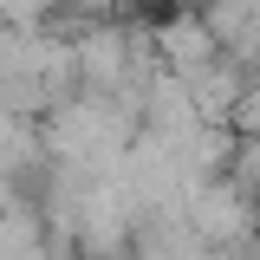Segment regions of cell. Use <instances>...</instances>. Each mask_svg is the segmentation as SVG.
<instances>
[{"instance_id":"obj_1","label":"cell","mask_w":260,"mask_h":260,"mask_svg":"<svg viewBox=\"0 0 260 260\" xmlns=\"http://www.w3.org/2000/svg\"><path fill=\"white\" fill-rule=\"evenodd\" d=\"M156 39H162V65L169 72H195V65L221 59V39L208 32V20H169Z\"/></svg>"},{"instance_id":"obj_2","label":"cell","mask_w":260,"mask_h":260,"mask_svg":"<svg viewBox=\"0 0 260 260\" xmlns=\"http://www.w3.org/2000/svg\"><path fill=\"white\" fill-rule=\"evenodd\" d=\"M234 130L241 137H260V85H247V91L234 98Z\"/></svg>"}]
</instances>
